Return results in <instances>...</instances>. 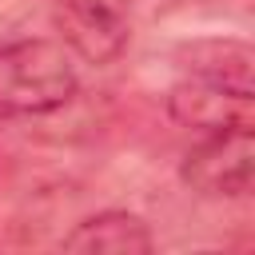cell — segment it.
<instances>
[{
	"mask_svg": "<svg viewBox=\"0 0 255 255\" xmlns=\"http://www.w3.org/2000/svg\"><path fill=\"white\" fill-rule=\"evenodd\" d=\"M251 96H255L251 80H235L215 68H187L167 88V112L183 128L219 131L251 124Z\"/></svg>",
	"mask_w": 255,
	"mask_h": 255,
	"instance_id": "cell-3",
	"label": "cell"
},
{
	"mask_svg": "<svg viewBox=\"0 0 255 255\" xmlns=\"http://www.w3.org/2000/svg\"><path fill=\"white\" fill-rule=\"evenodd\" d=\"M80 88L72 52L56 40L28 36L0 44V116H48Z\"/></svg>",
	"mask_w": 255,
	"mask_h": 255,
	"instance_id": "cell-1",
	"label": "cell"
},
{
	"mask_svg": "<svg viewBox=\"0 0 255 255\" xmlns=\"http://www.w3.org/2000/svg\"><path fill=\"white\" fill-rule=\"evenodd\" d=\"M64 251H76V255H143L155 247L147 223L131 211H100V215H88L80 219L64 239H60Z\"/></svg>",
	"mask_w": 255,
	"mask_h": 255,
	"instance_id": "cell-5",
	"label": "cell"
},
{
	"mask_svg": "<svg viewBox=\"0 0 255 255\" xmlns=\"http://www.w3.org/2000/svg\"><path fill=\"white\" fill-rule=\"evenodd\" d=\"M135 0H56V28L88 64H112L131 36Z\"/></svg>",
	"mask_w": 255,
	"mask_h": 255,
	"instance_id": "cell-4",
	"label": "cell"
},
{
	"mask_svg": "<svg viewBox=\"0 0 255 255\" xmlns=\"http://www.w3.org/2000/svg\"><path fill=\"white\" fill-rule=\"evenodd\" d=\"M179 179L203 199H239L255 179V139L251 124L203 131L195 147H187L179 163Z\"/></svg>",
	"mask_w": 255,
	"mask_h": 255,
	"instance_id": "cell-2",
	"label": "cell"
},
{
	"mask_svg": "<svg viewBox=\"0 0 255 255\" xmlns=\"http://www.w3.org/2000/svg\"><path fill=\"white\" fill-rule=\"evenodd\" d=\"M195 4H207V0H143V8L151 16H175V12H187Z\"/></svg>",
	"mask_w": 255,
	"mask_h": 255,
	"instance_id": "cell-6",
	"label": "cell"
}]
</instances>
